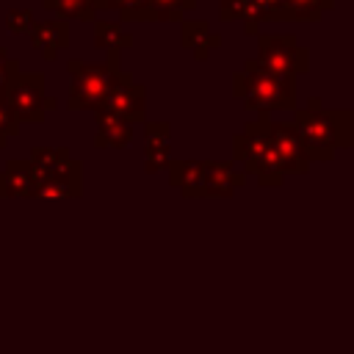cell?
<instances>
[{
    "instance_id": "6da1fadb",
    "label": "cell",
    "mask_w": 354,
    "mask_h": 354,
    "mask_svg": "<svg viewBox=\"0 0 354 354\" xmlns=\"http://www.w3.org/2000/svg\"><path fill=\"white\" fill-rule=\"evenodd\" d=\"M232 94L243 100L249 111L268 113V111H296V80L279 77L257 66L254 58L243 61V69L232 77Z\"/></svg>"
},
{
    "instance_id": "7a4b0ae2",
    "label": "cell",
    "mask_w": 354,
    "mask_h": 354,
    "mask_svg": "<svg viewBox=\"0 0 354 354\" xmlns=\"http://www.w3.org/2000/svg\"><path fill=\"white\" fill-rule=\"evenodd\" d=\"M268 113H257V122H249L243 133L232 136V155L246 174H254L260 185H279L285 180V166L268 138Z\"/></svg>"
},
{
    "instance_id": "3957f363",
    "label": "cell",
    "mask_w": 354,
    "mask_h": 354,
    "mask_svg": "<svg viewBox=\"0 0 354 354\" xmlns=\"http://www.w3.org/2000/svg\"><path fill=\"white\" fill-rule=\"evenodd\" d=\"M69 100L66 105L72 111H100L111 86L119 77V53H108V61L102 64H88L72 58L69 64Z\"/></svg>"
},
{
    "instance_id": "277c9868",
    "label": "cell",
    "mask_w": 354,
    "mask_h": 354,
    "mask_svg": "<svg viewBox=\"0 0 354 354\" xmlns=\"http://www.w3.org/2000/svg\"><path fill=\"white\" fill-rule=\"evenodd\" d=\"M301 138V147L310 158V163L332 160L337 152V133H335V113L329 108H321L318 97H310L307 108H296L290 122Z\"/></svg>"
},
{
    "instance_id": "5b68a950",
    "label": "cell",
    "mask_w": 354,
    "mask_h": 354,
    "mask_svg": "<svg viewBox=\"0 0 354 354\" xmlns=\"http://www.w3.org/2000/svg\"><path fill=\"white\" fill-rule=\"evenodd\" d=\"M257 66H263L271 75L279 77H299L310 69V50L301 47L296 41V36L290 33H257V55H254Z\"/></svg>"
},
{
    "instance_id": "8992f818",
    "label": "cell",
    "mask_w": 354,
    "mask_h": 354,
    "mask_svg": "<svg viewBox=\"0 0 354 354\" xmlns=\"http://www.w3.org/2000/svg\"><path fill=\"white\" fill-rule=\"evenodd\" d=\"M3 97L17 122H41L44 113L55 108V100L44 97V77L39 72H19Z\"/></svg>"
},
{
    "instance_id": "52a82bcc",
    "label": "cell",
    "mask_w": 354,
    "mask_h": 354,
    "mask_svg": "<svg viewBox=\"0 0 354 354\" xmlns=\"http://www.w3.org/2000/svg\"><path fill=\"white\" fill-rule=\"evenodd\" d=\"M144 86L136 83L130 75L119 72L116 83L111 86L105 102L100 111H108V113H116V116H124L127 122H144Z\"/></svg>"
},
{
    "instance_id": "ba28073f",
    "label": "cell",
    "mask_w": 354,
    "mask_h": 354,
    "mask_svg": "<svg viewBox=\"0 0 354 354\" xmlns=\"http://www.w3.org/2000/svg\"><path fill=\"white\" fill-rule=\"evenodd\" d=\"M268 138L285 166V174H304L310 171V158L301 147V138L293 124L285 122H268Z\"/></svg>"
},
{
    "instance_id": "9c48e42d",
    "label": "cell",
    "mask_w": 354,
    "mask_h": 354,
    "mask_svg": "<svg viewBox=\"0 0 354 354\" xmlns=\"http://www.w3.org/2000/svg\"><path fill=\"white\" fill-rule=\"evenodd\" d=\"M30 44L36 53H41L47 61L58 58L61 50L69 47V25L64 19H50V22H36L30 28Z\"/></svg>"
},
{
    "instance_id": "30bf717a",
    "label": "cell",
    "mask_w": 354,
    "mask_h": 354,
    "mask_svg": "<svg viewBox=\"0 0 354 354\" xmlns=\"http://www.w3.org/2000/svg\"><path fill=\"white\" fill-rule=\"evenodd\" d=\"M205 166V196H232L235 188L246 183V171H238L232 163L202 160Z\"/></svg>"
},
{
    "instance_id": "8fae6325",
    "label": "cell",
    "mask_w": 354,
    "mask_h": 354,
    "mask_svg": "<svg viewBox=\"0 0 354 354\" xmlns=\"http://www.w3.org/2000/svg\"><path fill=\"white\" fill-rule=\"evenodd\" d=\"M36 174L30 160H8L0 171V196H33Z\"/></svg>"
},
{
    "instance_id": "7c38bea8",
    "label": "cell",
    "mask_w": 354,
    "mask_h": 354,
    "mask_svg": "<svg viewBox=\"0 0 354 354\" xmlns=\"http://www.w3.org/2000/svg\"><path fill=\"white\" fill-rule=\"evenodd\" d=\"M133 138V122H127L124 116L108 113V111H97V133H94V144L97 147H127Z\"/></svg>"
},
{
    "instance_id": "4fadbf2b",
    "label": "cell",
    "mask_w": 354,
    "mask_h": 354,
    "mask_svg": "<svg viewBox=\"0 0 354 354\" xmlns=\"http://www.w3.org/2000/svg\"><path fill=\"white\" fill-rule=\"evenodd\" d=\"M33 196H39V199H66V196L72 199V196H80V163L75 160L72 169L39 180Z\"/></svg>"
},
{
    "instance_id": "5bb4252c",
    "label": "cell",
    "mask_w": 354,
    "mask_h": 354,
    "mask_svg": "<svg viewBox=\"0 0 354 354\" xmlns=\"http://www.w3.org/2000/svg\"><path fill=\"white\" fill-rule=\"evenodd\" d=\"M30 166H33V174H36V183L44 180V177H53L58 171H66L75 166L72 155L66 147H36L30 152Z\"/></svg>"
},
{
    "instance_id": "9a60e30c",
    "label": "cell",
    "mask_w": 354,
    "mask_h": 354,
    "mask_svg": "<svg viewBox=\"0 0 354 354\" xmlns=\"http://www.w3.org/2000/svg\"><path fill=\"white\" fill-rule=\"evenodd\" d=\"M171 185L183 196H205V166L202 160H174L169 166Z\"/></svg>"
},
{
    "instance_id": "2e32d148",
    "label": "cell",
    "mask_w": 354,
    "mask_h": 354,
    "mask_svg": "<svg viewBox=\"0 0 354 354\" xmlns=\"http://www.w3.org/2000/svg\"><path fill=\"white\" fill-rule=\"evenodd\" d=\"M144 163H147V171H160L163 166H169V124L166 122L147 124Z\"/></svg>"
},
{
    "instance_id": "e0dca14e",
    "label": "cell",
    "mask_w": 354,
    "mask_h": 354,
    "mask_svg": "<svg viewBox=\"0 0 354 354\" xmlns=\"http://www.w3.org/2000/svg\"><path fill=\"white\" fill-rule=\"evenodd\" d=\"M180 41H183V47H188L196 58H207V55L221 44V39L210 30V25H207L205 19H188V22H183V36H180Z\"/></svg>"
},
{
    "instance_id": "ac0fdd59",
    "label": "cell",
    "mask_w": 354,
    "mask_h": 354,
    "mask_svg": "<svg viewBox=\"0 0 354 354\" xmlns=\"http://www.w3.org/2000/svg\"><path fill=\"white\" fill-rule=\"evenodd\" d=\"M335 0H282L279 22H318L324 11H332Z\"/></svg>"
},
{
    "instance_id": "d6986e66",
    "label": "cell",
    "mask_w": 354,
    "mask_h": 354,
    "mask_svg": "<svg viewBox=\"0 0 354 354\" xmlns=\"http://www.w3.org/2000/svg\"><path fill=\"white\" fill-rule=\"evenodd\" d=\"M94 44L105 53H122L124 47H130V36L122 33L119 22H97L94 25Z\"/></svg>"
},
{
    "instance_id": "ffe728a7",
    "label": "cell",
    "mask_w": 354,
    "mask_h": 354,
    "mask_svg": "<svg viewBox=\"0 0 354 354\" xmlns=\"http://www.w3.org/2000/svg\"><path fill=\"white\" fill-rule=\"evenodd\" d=\"M44 3V8H50V11H58L61 17H72V19H83V22H88V19H94V14H97V8H94V3L91 0H41Z\"/></svg>"
},
{
    "instance_id": "44dd1931",
    "label": "cell",
    "mask_w": 354,
    "mask_h": 354,
    "mask_svg": "<svg viewBox=\"0 0 354 354\" xmlns=\"http://www.w3.org/2000/svg\"><path fill=\"white\" fill-rule=\"evenodd\" d=\"M335 133L337 149H354V108H335Z\"/></svg>"
},
{
    "instance_id": "7402d4cb",
    "label": "cell",
    "mask_w": 354,
    "mask_h": 354,
    "mask_svg": "<svg viewBox=\"0 0 354 354\" xmlns=\"http://www.w3.org/2000/svg\"><path fill=\"white\" fill-rule=\"evenodd\" d=\"M116 11L124 22H149V19H155L152 0H119Z\"/></svg>"
},
{
    "instance_id": "603a6c76",
    "label": "cell",
    "mask_w": 354,
    "mask_h": 354,
    "mask_svg": "<svg viewBox=\"0 0 354 354\" xmlns=\"http://www.w3.org/2000/svg\"><path fill=\"white\" fill-rule=\"evenodd\" d=\"M155 6V19L158 22H177L183 19L185 11L196 6V0H152Z\"/></svg>"
},
{
    "instance_id": "cb8c5ba5",
    "label": "cell",
    "mask_w": 354,
    "mask_h": 354,
    "mask_svg": "<svg viewBox=\"0 0 354 354\" xmlns=\"http://www.w3.org/2000/svg\"><path fill=\"white\" fill-rule=\"evenodd\" d=\"M33 25H36V19H33V11H30V8H11V11L6 14V28H8V33H17V36L30 33Z\"/></svg>"
},
{
    "instance_id": "d4e9b609",
    "label": "cell",
    "mask_w": 354,
    "mask_h": 354,
    "mask_svg": "<svg viewBox=\"0 0 354 354\" xmlns=\"http://www.w3.org/2000/svg\"><path fill=\"white\" fill-rule=\"evenodd\" d=\"M17 133H19V122H17V116L11 113L6 97H0V147H6V141H8L11 136H17Z\"/></svg>"
},
{
    "instance_id": "484cf974",
    "label": "cell",
    "mask_w": 354,
    "mask_h": 354,
    "mask_svg": "<svg viewBox=\"0 0 354 354\" xmlns=\"http://www.w3.org/2000/svg\"><path fill=\"white\" fill-rule=\"evenodd\" d=\"M19 75V64L0 47V97L6 94V88L11 86V80Z\"/></svg>"
},
{
    "instance_id": "4316f807",
    "label": "cell",
    "mask_w": 354,
    "mask_h": 354,
    "mask_svg": "<svg viewBox=\"0 0 354 354\" xmlns=\"http://www.w3.org/2000/svg\"><path fill=\"white\" fill-rule=\"evenodd\" d=\"M218 8H221V19H227V22L243 19V6H241V0H221Z\"/></svg>"
},
{
    "instance_id": "83f0119b",
    "label": "cell",
    "mask_w": 354,
    "mask_h": 354,
    "mask_svg": "<svg viewBox=\"0 0 354 354\" xmlns=\"http://www.w3.org/2000/svg\"><path fill=\"white\" fill-rule=\"evenodd\" d=\"M94 8H119V0H91Z\"/></svg>"
}]
</instances>
